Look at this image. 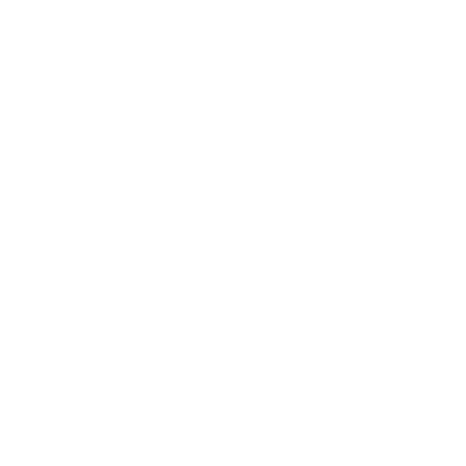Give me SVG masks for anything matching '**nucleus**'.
<instances>
[]
</instances>
